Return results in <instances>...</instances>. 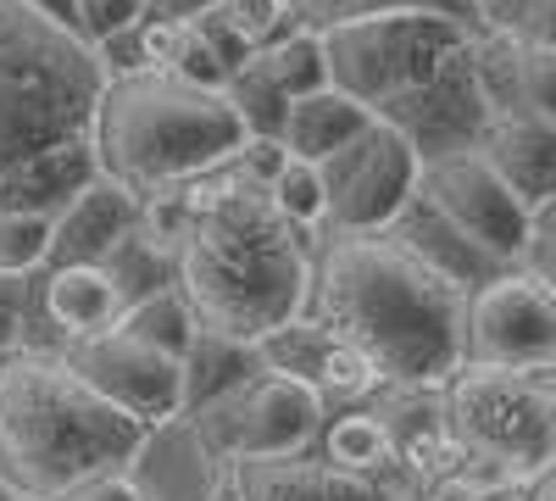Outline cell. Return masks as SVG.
Masks as SVG:
<instances>
[{
  "instance_id": "obj_38",
  "label": "cell",
  "mask_w": 556,
  "mask_h": 501,
  "mask_svg": "<svg viewBox=\"0 0 556 501\" xmlns=\"http://www.w3.org/2000/svg\"><path fill=\"white\" fill-rule=\"evenodd\" d=\"M23 312H28L23 290L0 279V356H12V351H17V335H23Z\"/></svg>"
},
{
  "instance_id": "obj_33",
  "label": "cell",
  "mask_w": 556,
  "mask_h": 501,
  "mask_svg": "<svg viewBox=\"0 0 556 501\" xmlns=\"http://www.w3.org/2000/svg\"><path fill=\"white\" fill-rule=\"evenodd\" d=\"M167 78H178V84H190V89H206V96H223V84H228V73H223V62L206 51V45L184 28V39H178V51H173V62H167Z\"/></svg>"
},
{
  "instance_id": "obj_9",
  "label": "cell",
  "mask_w": 556,
  "mask_h": 501,
  "mask_svg": "<svg viewBox=\"0 0 556 501\" xmlns=\"http://www.w3.org/2000/svg\"><path fill=\"white\" fill-rule=\"evenodd\" d=\"M323 229L329 235H384L417 196V156L390 123H367L351 146L317 162Z\"/></svg>"
},
{
  "instance_id": "obj_28",
  "label": "cell",
  "mask_w": 556,
  "mask_h": 501,
  "mask_svg": "<svg viewBox=\"0 0 556 501\" xmlns=\"http://www.w3.org/2000/svg\"><path fill=\"white\" fill-rule=\"evenodd\" d=\"M223 101L235 107V117H240V128L251 134V140H278V123H285V107H290V101L278 96L262 73H251V67L228 73Z\"/></svg>"
},
{
  "instance_id": "obj_2",
  "label": "cell",
  "mask_w": 556,
  "mask_h": 501,
  "mask_svg": "<svg viewBox=\"0 0 556 501\" xmlns=\"http://www.w3.org/2000/svg\"><path fill=\"white\" fill-rule=\"evenodd\" d=\"M184 223L173 240V290L201 335L256 346L267 329L306 312V240L245 185L235 167L178 185Z\"/></svg>"
},
{
  "instance_id": "obj_5",
  "label": "cell",
  "mask_w": 556,
  "mask_h": 501,
  "mask_svg": "<svg viewBox=\"0 0 556 501\" xmlns=\"http://www.w3.org/2000/svg\"><path fill=\"white\" fill-rule=\"evenodd\" d=\"M245 128L223 96L190 89L167 73L106 78L96 101V167L134 201L178 190L201 173H217L240 151Z\"/></svg>"
},
{
  "instance_id": "obj_30",
  "label": "cell",
  "mask_w": 556,
  "mask_h": 501,
  "mask_svg": "<svg viewBox=\"0 0 556 501\" xmlns=\"http://www.w3.org/2000/svg\"><path fill=\"white\" fill-rule=\"evenodd\" d=\"M217 7H223V17L235 23V34L251 45V51H262V45H273V39H290L301 28L285 0H217Z\"/></svg>"
},
{
  "instance_id": "obj_29",
  "label": "cell",
  "mask_w": 556,
  "mask_h": 501,
  "mask_svg": "<svg viewBox=\"0 0 556 501\" xmlns=\"http://www.w3.org/2000/svg\"><path fill=\"white\" fill-rule=\"evenodd\" d=\"M51 256V217L45 212H0V279H23Z\"/></svg>"
},
{
  "instance_id": "obj_32",
  "label": "cell",
  "mask_w": 556,
  "mask_h": 501,
  "mask_svg": "<svg viewBox=\"0 0 556 501\" xmlns=\"http://www.w3.org/2000/svg\"><path fill=\"white\" fill-rule=\"evenodd\" d=\"M184 28H190V34L206 45V51L223 62V73H240V67L251 62V45L235 34V23L223 17V7H206V12H195V17L184 23Z\"/></svg>"
},
{
  "instance_id": "obj_18",
  "label": "cell",
  "mask_w": 556,
  "mask_h": 501,
  "mask_svg": "<svg viewBox=\"0 0 556 501\" xmlns=\"http://www.w3.org/2000/svg\"><path fill=\"white\" fill-rule=\"evenodd\" d=\"M317 458L340 468V474H362V479H395V451H390V429L384 418L367 406H340L334 418H323L317 429Z\"/></svg>"
},
{
  "instance_id": "obj_13",
  "label": "cell",
  "mask_w": 556,
  "mask_h": 501,
  "mask_svg": "<svg viewBox=\"0 0 556 501\" xmlns=\"http://www.w3.org/2000/svg\"><path fill=\"white\" fill-rule=\"evenodd\" d=\"M374 117L401 134L417 162L473 151L479 134H484V123H490V112H484V101H479V84H473V67H468V45H462V51H456L429 84H417L412 96L379 107Z\"/></svg>"
},
{
  "instance_id": "obj_36",
  "label": "cell",
  "mask_w": 556,
  "mask_h": 501,
  "mask_svg": "<svg viewBox=\"0 0 556 501\" xmlns=\"http://www.w3.org/2000/svg\"><path fill=\"white\" fill-rule=\"evenodd\" d=\"M285 162H290L285 146H278V140H251V134L240 140V151L228 156V167H235L245 185H256V190H267V185H273V173L285 167Z\"/></svg>"
},
{
  "instance_id": "obj_26",
  "label": "cell",
  "mask_w": 556,
  "mask_h": 501,
  "mask_svg": "<svg viewBox=\"0 0 556 501\" xmlns=\"http://www.w3.org/2000/svg\"><path fill=\"white\" fill-rule=\"evenodd\" d=\"M473 34H501L518 45H556V0H462Z\"/></svg>"
},
{
  "instance_id": "obj_31",
  "label": "cell",
  "mask_w": 556,
  "mask_h": 501,
  "mask_svg": "<svg viewBox=\"0 0 556 501\" xmlns=\"http://www.w3.org/2000/svg\"><path fill=\"white\" fill-rule=\"evenodd\" d=\"M551 240H556V201L534 206L529 235H523V251H518L513 267L529 273V279H540V285H556V251H551Z\"/></svg>"
},
{
  "instance_id": "obj_45",
  "label": "cell",
  "mask_w": 556,
  "mask_h": 501,
  "mask_svg": "<svg viewBox=\"0 0 556 501\" xmlns=\"http://www.w3.org/2000/svg\"><path fill=\"white\" fill-rule=\"evenodd\" d=\"M506 501H518V496H506Z\"/></svg>"
},
{
  "instance_id": "obj_41",
  "label": "cell",
  "mask_w": 556,
  "mask_h": 501,
  "mask_svg": "<svg viewBox=\"0 0 556 501\" xmlns=\"http://www.w3.org/2000/svg\"><path fill=\"white\" fill-rule=\"evenodd\" d=\"M34 12H45L51 23H62V28H73L78 34V0H28Z\"/></svg>"
},
{
  "instance_id": "obj_39",
  "label": "cell",
  "mask_w": 556,
  "mask_h": 501,
  "mask_svg": "<svg viewBox=\"0 0 556 501\" xmlns=\"http://www.w3.org/2000/svg\"><path fill=\"white\" fill-rule=\"evenodd\" d=\"M217 7V0H146V17H162V23H190L195 12Z\"/></svg>"
},
{
  "instance_id": "obj_8",
  "label": "cell",
  "mask_w": 556,
  "mask_h": 501,
  "mask_svg": "<svg viewBox=\"0 0 556 501\" xmlns=\"http://www.w3.org/2000/svg\"><path fill=\"white\" fill-rule=\"evenodd\" d=\"M329 418L323 396L290 374H251L240 390L217 396L212 406L190 413V435L201 446L206 468L217 463H262V458H295L306 451Z\"/></svg>"
},
{
  "instance_id": "obj_34",
  "label": "cell",
  "mask_w": 556,
  "mask_h": 501,
  "mask_svg": "<svg viewBox=\"0 0 556 501\" xmlns=\"http://www.w3.org/2000/svg\"><path fill=\"white\" fill-rule=\"evenodd\" d=\"M139 17H146V0H78V34L89 45H101L106 34H117Z\"/></svg>"
},
{
  "instance_id": "obj_21",
  "label": "cell",
  "mask_w": 556,
  "mask_h": 501,
  "mask_svg": "<svg viewBox=\"0 0 556 501\" xmlns=\"http://www.w3.org/2000/svg\"><path fill=\"white\" fill-rule=\"evenodd\" d=\"M245 67L262 73L285 101H301V96H317V89H329V73H323V45H317L312 28H295L290 39L262 45V51H251Z\"/></svg>"
},
{
  "instance_id": "obj_4",
  "label": "cell",
  "mask_w": 556,
  "mask_h": 501,
  "mask_svg": "<svg viewBox=\"0 0 556 501\" xmlns=\"http://www.w3.org/2000/svg\"><path fill=\"white\" fill-rule=\"evenodd\" d=\"M151 429L101 401L56 351L0 356V474L17 501H67L134 468Z\"/></svg>"
},
{
  "instance_id": "obj_35",
  "label": "cell",
  "mask_w": 556,
  "mask_h": 501,
  "mask_svg": "<svg viewBox=\"0 0 556 501\" xmlns=\"http://www.w3.org/2000/svg\"><path fill=\"white\" fill-rule=\"evenodd\" d=\"M184 39V23H162V17H139L134 23V45H139V67L146 73H167L173 51Z\"/></svg>"
},
{
  "instance_id": "obj_37",
  "label": "cell",
  "mask_w": 556,
  "mask_h": 501,
  "mask_svg": "<svg viewBox=\"0 0 556 501\" xmlns=\"http://www.w3.org/2000/svg\"><path fill=\"white\" fill-rule=\"evenodd\" d=\"M73 501H151L146 490H139L134 468H117V474H101L96 485H84Z\"/></svg>"
},
{
  "instance_id": "obj_27",
  "label": "cell",
  "mask_w": 556,
  "mask_h": 501,
  "mask_svg": "<svg viewBox=\"0 0 556 501\" xmlns=\"http://www.w3.org/2000/svg\"><path fill=\"white\" fill-rule=\"evenodd\" d=\"M267 201H273V212L290 223L295 235H306V229H323V178H317V167L312 162H285L273 173V185L262 190Z\"/></svg>"
},
{
  "instance_id": "obj_20",
  "label": "cell",
  "mask_w": 556,
  "mask_h": 501,
  "mask_svg": "<svg viewBox=\"0 0 556 501\" xmlns=\"http://www.w3.org/2000/svg\"><path fill=\"white\" fill-rule=\"evenodd\" d=\"M178 374H184V418L212 406L217 396L240 390L251 374H262V362L251 346H235V340H217V335H201L190 340V351L178 356Z\"/></svg>"
},
{
  "instance_id": "obj_6",
  "label": "cell",
  "mask_w": 556,
  "mask_h": 501,
  "mask_svg": "<svg viewBox=\"0 0 556 501\" xmlns=\"http://www.w3.org/2000/svg\"><path fill=\"white\" fill-rule=\"evenodd\" d=\"M440 413L456 458L534 479L556 463V368H473L456 362L440 385Z\"/></svg>"
},
{
  "instance_id": "obj_16",
  "label": "cell",
  "mask_w": 556,
  "mask_h": 501,
  "mask_svg": "<svg viewBox=\"0 0 556 501\" xmlns=\"http://www.w3.org/2000/svg\"><path fill=\"white\" fill-rule=\"evenodd\" d=\"M240 496L245 501H390L395 485L340 474L317 458V451H295V458H262V463H235Z\"/></svg>"
},
{
  "instance_id": "obj_46",
  "label": "cell",
  "mask_w": 556,
  "mask_h": 501,
  "mask_svg": "<svg viewBox=\"0 0 556 501\" xmlns=\"http://www.w3.org/2000/svg\"><path fill=\"white\" fill-rule=\"evenodd\" d=\"M67 501H73V496H67Z\"/></svg>"
},
{
  "instance_id": "obj_23",
  "label": "cell",
  "mask_w": 556,
  "mask_h": 501,
  "mask_svg": "<svg viewBox=\"0 0 556 501\" xmlns=\"http://www.w3.org/2000/svg\"><path fill=\"white\" fill-rule=\"evenodd\" d=\"M101 273H106V285L117 290V306H134V301H146L156 290H173V256L156 251L139 229H128L106 256H101Z\"/></svg>"
},
{
  "instance_id": "obj_24",
  "label": "cell",
  "mask_w": 556,
  "mask_h": 501,
  "mask_svg": "<svg viewBox=\"0 0 556 501\" xmlns=\"http://www.w3.org/2000/svg\"><path fill=\"white\" fill-rule=\"evenodd\" d=\"M112 329L128 335V340H139V346H151V351H162V356H173V362L190 351V340H195V324H190V312H184L178 290H156L146 301L123 306Z\"/></svg>"
},
{
  "instance_id": "obj_12",
  "label": "cell",
  "mask_w": 556,
  "mask_h": 501,
  "mask_svg": "<svg viewBox=\"0 0 556 501\" xmlns=\"http://www.w3.org/2000/svg\"><path fill=\"white\" fill-rule=\"evenodd\" d=\"M56 356L101 401H112L117 413H128L134 424H146L151 435L162 424L184 418V374H178L173 356H162L151 346L106 329V335H89V340H67Z\"/></svg>"
},
{
  "instance_id": "obj_43",
  "label": "cell",
  "mask_w": 556,
  "mask_h": 501,
  "mask_svg": "<svg viewBox=\"0 0 556 501\" xmlns=\"http://www.w3.org/2000/svg\"><path fill=\"white\" fill-rule=\"evenodd\" d=\"M0 501H17V496H12V490H7V485H0Z\"/></svg>"
},
{
  "instance_id": "obj_44",
  "label": "cell",
  "mask_w": 556,
  "mask_h": 501,
  "mask_svg": "<svg viewBox=\"0 0 556 501\" xmlns=\"http://www.w3.org/2000/svg\"><path fill=\"white\" fill-rule=\"evenodd\" d=\"M0 485H7V474H0Z\"/></svg>"
},
{
  "instance_id": "obj_7",
  "label": "cell",
  "mask_w": 556,
  "mask_h": 501,
  "mask_svg": "<svg viewBox=\"0 0 556 501\" xmlns=\"http://www.w3.org/2000/svg\"><path fill=\"white\" fill-rule=\"evenodd\" d=\"M468 23L440 17V12H379L356 17L340 28H323V73L329 89L351 96L356 107L379 112L401 96H412L417 84H429L462 45H468Z\"/></svg>"
},
{
  "instance_id": "obj_19",
  "label": "cell",
  "mask_w": 556,
  "mask_h": 501,
  "mask_svg": "<svg viewBox=\"0 0 556 501\" xmlns=\"http://www.w3.org/2000/svg\"><path fill=\"white\" fill-rule=\"evenodd\" d=\"M45 312L56 317L67 340H89V335H106L123 306L101 267H51L45 273Z\"/></svg>"
},
{
  "instance_id": "obj_14",
  "label": "cell",
  "mask_w": 556,
  "mask_h": 501,
  "mask_svg": "<svg viewBox=\"0 0 556 501\" xmlns=\"http://www.w3.org/2000/svg\"><path fill=\"white\" fill-rule=\"evenodd\" d=\"M473 151L529 212L556 201V123L529 112H495Z\"/></svg>"
},
{
  "instance_id": "obj_1",
  "label": "cell",
  "mask_w": 556,
  "mask_h": 501,
  "mask_svg": "<svg viewBox=\"0 0 556 501\" xmlns=\"http://www.w3.org/2000/svg\"><path fill=\"white\" fill-rule=\"evenodd\" d=\"M106 67L84 34L28 0H0V212L56 217L96 167V101Z\"/></svg>"
},
{
  "instance_id": "obj_17",
  "label": "cell",
  "mask_w": 556,
  "mask_h": 501,
  "mask_svg": "<svg viewBox=\"0 0 556 501\" xmlns=\"http://www.w3.org/2000/svg\"><path fill=\"white\" fill-rule=\"evenodd\" d=\"M367 123H374L367 107H356L351 96H340V89H317V96H301V101L285 107L278 146H285V156L317 167L323 156H334L340 146H351Z\"/></svg>"
},
{
  "instance_id": "obj_3",
  "label": "cell",
  "mask_w": 556,
  "mask_h": 501,
  "mask_svg": "<svg viewBox=\"0 0 556 501\" xmlns=\"http://www.w3.org/2000/svg\"><path fill=\"white\" fill-rule=\"evenodd\" d=\"M462 296L390 235H329L306 279V312L374 356L395 390H440L456 374Z\"/></svg>"
},
{
  "instance_id": "obj_11",
  "label": "cell",
  "mask_w": 556,
  "mask_h": 501,
  "mask_svg": "<svg viewBox=\"0 0 556 501\" xmlns=\"http://www.w3.org/2000/svg\"><path fill=\"white\" fill-rule=\"evenodd\" d=\"M417 201H424L434 217H445L490 267H513L518 262L523 235H529V217H534L490 173V162L479 151H456V156L417 162Z\"/></svg>"
},
{
  "instance_id": "obj_42",
  "label": "cell",
  "mask_w": 556,
  "mask_h": 501,
  "mask_svg": "<svg viewBox=\"0 0 556 501\" xmlns=\"http://www.w3.org/2000/svg\"><path fill=\"white\" fill-rule=\"evenodd\" d=\"M390 501H412V496H406V490H401V485H395V490H390Z\"/></svg>"
},
{
  "instance_id": "obj_22",
  "label": "cell",
  "mask_w": 556,
  "mask_h": 501,
  "mask_svg": "<svg viewBox=\"0 0 556 501\" xmlns=\"http://www.w3.org/2000/svg\"><path fill=\"white\" fill-rule=\"evenodd\" d=\"M312 390L323 396V406H367L390 385H384L379 362L367 356V351H356L351 340H334L329 335V346H323L317 368H312Z\"/></svg>"
},
{
  "instance_id": "obj_15",
  "label": "cell",
  "mask_w": 556,
  "mask_h": 501,
  "mask_svg": "<svg viewBox=\"0 0 556 501\" xmlns=\"http://www.w3.org/2000/svg\"><path fill=\"white\" fill-rule=\"evenodd\" d=\"M139 223V201L117 190L112 178H89V185L51 217V267H101V256Z\"/></svg>"
},
{
  "instance_id": "obj_25",
  "label": "cell",
  "mask_w": 556,
  "mask_h": 501,
  "mask_svg": "<svg viewBox=\"0 0 556 501\" xmlns=\"http://www.w3.org/2000/svg\"><path fill=\"white\" fill-rule=\"evenodd\" d=\"M290 17L312 34L323 28H340V23H356V17H379V12H440V17H456L468 23V7L462 0H285ZM473 28V23H468Z\"/></svg>"
},
{
  "instance_id": "obj_10",
  "label": "cell",
  "mask_w": 556,
  "mask_h": 501,
  "mask_svg": "<svg viewBox=\"0 0 556 501\" xmlns=\"http://www.w3.org/2000/svg\"><path fill=\"white\" fill-rule=\"evenodd\" d=\"M462 362L473 368H556V296L518 267L462 296Z\"/></svg>"
},
{
  "instance_id": "obj_40",
  "label": "cell",
  "mask_w": 556,
  "mask_h": 501,
  "mask_svg": "<svg viewBox=\"0 0 556 501\" xmlns=\"http://www.w3.org/2000/svg\"><path fill=\"white\" fill-rule=\"evenodd\" d=\"M201 501H245V496H240V474H235V463H217V468H212Z\"/></svg>"
}]
</instances>
